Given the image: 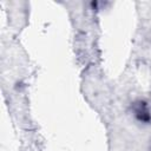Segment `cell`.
<instances>
[{"mask_svg":"<svg viewBox=\"0 0 151 151\" xmlns=\"http://www.w3.org/2000/svg\"><path fill=\"white\" fill-rule=\"evenodd\" d=\"M133 112H134V116L138 120H140L143 123H150L151 122V113H150V110H149L147 104L145 101L139 100V101L134 103Z\"/></svg>","mask_w":151,"mask_h":151,"instance_id":"1","label":"cell"}]
</instances>
